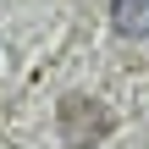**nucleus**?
Instances as JSON below:
<instances>
[{
  "label": "nucleus",
  "instance_id": "f257e3e1",
  "mask_svg": "<svg viewBox=\"0 0 149 149\" xmlns=\"http://www.w3.org/2000/svg\"><path fill=\"white\" fill-rule=\"evenodd\" d=\"M111 127H116V116H111L100 100H88V94H66L61 111H55V133H61L66 149H94Z\"/></svg>",
  "mask_w": 149,
  "mask_h": 149
},
{
  "label": "nucleus",
  "instance_id": "f03ea898",
  "mask_svg": "<svg viewBox=\"0 0 149 149\" xmlns=\"http://www.w3.org/2000/svg\"><path fill=\"white\" fill-rule=\"evenodd\" d=\"M111 22L122 39H149V0H111Z\"/></svg>",
  "mask_w": 149,
  "mask_h": 149
}]
</instances>
